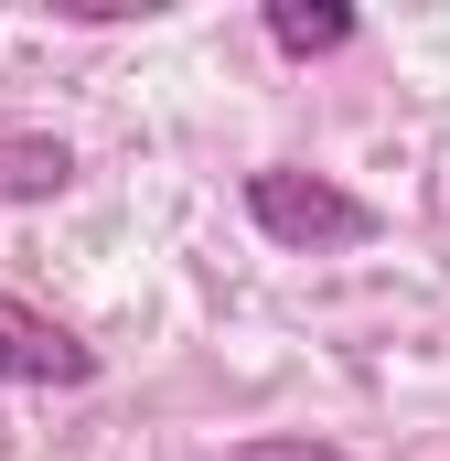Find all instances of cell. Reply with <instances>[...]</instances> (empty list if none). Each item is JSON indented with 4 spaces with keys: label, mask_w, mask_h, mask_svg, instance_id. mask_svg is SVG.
<instances>
[{
    "label": "cell",
    "mask_w": 450,
    "mask_h": 461,
    "mask_svg": "<svg viewBox=\"0 0 450 461\" xmlns=\"http://www.w3.org/2000/svg\"><path fill=\"white\" fill-rule=\"evenodd\" d=\"M76 140L65 129H0V204H65L76 194Z\"/></svg>",
    "instance_id": "cell-3"
},
{
    "label": "cell",
    "mask_w": 450,
    "mask_h": 461,
    "mask_svg": "<svg viewBox=\"0 0 450 461\" xmlns=\"http://www.w3.org/2000/svg\"><path fill=\"white\" fill-rule=\"evenodd\" d=\"M0 386H54V397H76V386H97V344H86L76 322H54L43 301L0 290Z\"/></svg>",
    "instance_id": "cell-2"
},
{
    "label": "cell",
    "mask_w": 450,
    "mask_h": 461,
    "mask_svg": "<svg viewBox=\"0 0 450 461\" xmlns=\"http://www.w3.org/2000/svg\"><path fill=\"white\" fill-rule=\"evenodd\" d=\"M257 22H268V43H279L290 65H322V54H343V43L364 32V22H354V0H268Z\"/></svg>",
    "instance_id": "cell-4"
},
{
    "label": "cell",
    "mask_w": 450,
    "mask_h": 461,
    "mask_svg": "<svg viewBox=\"0 0 450 461\" xmlns=\"http://www.w3.org/2000/svg\"><path fill=\"white\" fill-rule=\"evenodd\" d=\"M236 204H247V226L268 236L279 258H343V247H375L386 236V204L354 194L343 172H311V161H257L236 183Z\"/></svg>",
    "instance_id": "cell-1"
},
{
    "label": "cell",
    "mask_w": 450,
    "mask_h": 461,
    "mask_svg": "<svg viewBox=\"0 0 450 461\" xmlns=\"http://www.w3.org/2000/svg\"><path fill=\"white\" fill-rule=\"evenodd\" d=\"M225 461H364V451H343L322 429H257V440H236Z\"/></svg>",
    "instance_id": "cell-5"
}]
</instances>
